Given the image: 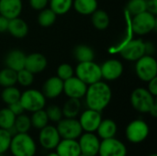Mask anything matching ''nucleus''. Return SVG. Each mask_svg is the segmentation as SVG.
<instances>
[{
    "label": "nucleus",
    "instance_id": "1",
    "mask_svg": "<svg viewBox=\"0 0 157 156\" xmlns=\"http://www.w3.org/2000/svg\"><path fill=\"white\" fill-rule=\"evenodd\" d=\"M85 97L88 108L101 112L109 106L112 97V92L108 84L98 81L89 85Z\"/></svg>",
    "mask_w": 157,
    "mask_h": 156
},
{
    "label": "nucleus",
    "instance_id": "2",
    "mask_svg": "<svg viewBox=\"0 0 157 156\" xmlns=\"http://www.w3.org/2000/svg\"><path fill=\"white\" fill-rule=\"evenodd\" d=\"M9 150L13 156H34L37 152V145L28 132L16 133L11 138Z\"/></svg>",
    "mask_w": 157,
    "mask_h": 156
},
{
    "label": "nucleus",
    "instance_id": "3",
    "mask_svg": "<svg viewBox=\"0 0 157 156\" xmlns=\"http://www.w3.org/2000/svg\"><path fill=\"white\" fill-rule=\"evenodd\" d=\"M154 97L147 89L138 87L131 95V104L132 108L140 113H148L152 106L156 102Z\"/></svg>",
    "mask_w": 157,
    "mask_h": 156
},
{
    "label": "nucleus",
    "instance_id": "4",
    "mask_svg": "<svg viewBox=\"0 0 157 156\" xmlns=\"http://www.w3.org/2000/svg\"><path fill=\"white\" fill-rule=\"evenodd\" d=\"M76 77L83 81L86 85H92L101 80L100 66L93 61L79 63L76 70Z\"/></svg>",
    "mask_w": 157,
    "mask_h": 156
},
{
    "label": "nucleus",
    "instance_id": "5",
    "mask_svg": "<svg viewBox=\"0 0 157 156\" xmlns=\"http://www.w3.org/2000/svg\"><path fill=\"white\" fill-rule=\"evenodd\" d=\"M156 24L155 15L148 11H144L133 16L132 20V29L135 34L142 36L152 32L156 28Z\"/></svg>",
    "mask_w": 157,
    "mask_h": 156
},
{
    "label": "nucleus",
    "instance_id": "6",
    "mask_svg": "<svg viewBox=\"0 0 157 156\" xmlns=\"http://www.w3.org/2000/svg\"><path fill=\"white\" fill-rule=\"evenodd\" d=\"M150 129L148 124L143 120H134L131 121L125 130L126 139L134 144L144 142L149 136Z\"/></svg>",
    "mask_w": 157,
    "mask_h": 156
},
{
    "label": "nucleus",
    "instance_id": "7",
    "mask_svg": "<svg viewBox=\"0 0 157 156\" xmlns=\"http://www.w3.org/2000/svg\"><path fill=\"white\" fill-rule=\"evenodd\" d=\"M19 102L21 103L24 110L34 112L40 109H43L46 104V97L36 89H28L20 96Z\"/></svg>",
    "mask_w": 157,
    "mask_h": 156
},
{
    "label": "nucleus",
    "instance_id": "8",
    "mask_svg": "<svg viewBox=\"0 0 157 156\" xmlns=\"http://www.w3.org/2000/svg\"><path fill=\"white\" fill-rule=\"evenodd\" d=\"M137 76L144 82H149L157 75V62L152 55H144L136 61Z\"/></svg>",
    "mask_w": 157,
    "mask_h": 156
},
{
    "label": "nucleus",
    "instance_id": "9",
    "mask_svg": "<svg viewBox=\"0 0 157 156\" xmlns=\"http://www.w3.org/2000/svg\"><path fill=\"white\" fill-rule=\"evenodd\" d=\"M57 123L56 128L62 139L77 140L83 133L79 120L75 118H64Z\"/></svg>",
    "mask_w": 157,
    "mask_h": 156
},
{
    "label": "nucleus",
    "instance_id": "10",
    "mask_svg": "<svg viewBox=\"0 0 157 156\" xmlns=\"http://www.w3.org/2000/svg\"><path fill=\"white\" fill-rule=\"evenodd\" d=\"M127 154L126 145L115 137L100 141L99 156H127Z\"/></svg>",
    "mask_w": 157,
    "mask_h": 156
},
{
    "label": "nucleus",
    "instance_id": "11",
    "mask_svg": "<svg viewBox=\"0 0 157 156\" xmlns=\"http://www.w3.org/2000/svg\"><path fill=\"white\" fill-rule=\"evenodd\" d=\"M81 154L85 156H97L98 154L100 140L94 132H85L78 138Z\"/></svg>",
    "mask_w": 157,
    "mask_h": 156
},
{
    "label": "nucleus",
    "instance_id": "12",
    "mask_svg": "<svg viewBox=\"0 0 157 156\" xmlns=\"http://www.w3.org/2000/svg\"><path fill=\"white\" fill-rule=\"evenodd\" d=\"M120 53L123 59L130 62H136L145 55V42L140 39L132 40L121 49Z\"/></svg>",
    "mask_w": 157,
    "mask_h": 156
},
{
    "label": "nucleus",
    "instance_id": "13",
    "mask_svg": "<svg viewBox=\"0 0 157 156\" xmlns=\"http://www.w3.org/2000/svg\"><path fill=\"white\" fill-rule=\"evenodd\" d=\"M61 136L56 127L52 125H46L44 128L40 130L39 143L45 150H54L61 141Z\"/></svg>",
    "mask_w": 157,
    "mask_h": 156
},
{
    "label": "nucleus",
    "instance_id": "14",
    "mask_svg": "<svg viewBox=\"0 0 157 156\" xmlns=\"http://www.w3.org/2000/svg\"><path fill=\"white\" fill-rule=\"evenodd\" d=\"M87 89V85L81 81L76 76H72L63 81V90L64 94L69 98L81 99L85 97Z\"/></svg>",
    "mask_w": 157,
    "mask_h": 156
},
{
    "label": "nucleus",
    "instance_id": "15",
    "mask_svg": "<svg viewBox=\"0 0 157 156\" xmlns=\"http://www.w3.org/2000/svg\"><path fill=\"white\" fill-rule=\"evenodd\" d=\"M78 120L83 131L95 132L102 120V117L99 111L87 108L81 114Z\"/></svg>",
    "mask_w": 157,
    "mask_h": 156
},
{
    "label": "nucleus",
    "instance_id": "16",
    "mask_svg": "<svg viewBox=\"0 0 157 156\" xmlns=\"http://www.w3.org/2000/svg\"><path fill=\"white\" fill-rule=\"evenodd\" d=\"M100 71L102 78L109 81H112L121 76L123 73V65L121 61L116 59H110L106 61L100 66Z\"/></svg>",
    "mask_w": 157,
    "mask_h": 156
},
{
    "label": "nucleus",
    "instance_id": "17",
    "mask_svg": "<svg viewBox=\"0 0 157 156\" xmlns=\"http://www.w3.org/2000/svg\"><path fill=\"white\" fill-rule=\"evenodd\" d=\"M63 90V81L58 76L47 79L42 86V94L46 98L53 99L58 97Z\"/></svg>",
    "mask_w": 157,
    "mask_h": 156
},
{
    "label": "nucleus",
    "instance_id": "18",
    "mask_svg": "<svg viewBox=\"0 0 157 156\" xmlns=\"http://www.w3.org/2000/svg\"><path fill=\"white\" fill-rule=\"evenodd\" d=\"M46 57L39 52H33L26 56L25 69L31 72L33 74L42 72L47 67Z\"/></svg>",
    "mask_w": 157,
    "mask_h": 156
},
{
    "label": "nucleus",
    "instance_id": "19",
    "mask_svg": "<svg viewBox=\"0 0 157 156\" xmlns=\"http://www.w3.org/2000/svg\"><path fill=\"white\" fill-rule=\"evenodd\" d=\"M21 11V0H0V15L7 19L19 17Z\"/></svg>",
    "mask_w": 157,
    "mask_h": 156
},
{
    "label": "nucleus",
    "instance_id": "20",
    "mask_svg": "<svg viewBox=\"0 0 157 156\" xmlns=\"http://www.w3.org/2000/svg\"><path fill=\"white\" fill-rule=\"evenodd\" d=\"M59 156H79L81 154L77 140L61 139L55 148Z\"/></svg>",
    "mask_w": 157,
    "mask_h": 156
},
{
    "label": "nucleus",
    "instance_id": "21",
    "mask_svg": "<svg viewBox=\"0 0 157 156\" xmlns=\"http://www.w3.org/2000/svg\"><path fill=\"white\" fill-rule=\"evenodd\" d=\"M26 56L27 55L20 50H12L6 54L5 64L7 68L18 72L25 68Z\"/></svg>",
    "mask_w": 157,
    "mask_h": 156
},
{
    "label": "nucleus",
    "instance_id": "22",
    "mask_svg": "<svg viewBox=\"0 0 157 156\" xmlns=\"http://www.w3.org/2000/svg\"><path fill=\"white\" fill-rule=\"evenodd\" d=\"M7 31L15 38L22 39L27 36L29 32V26L25 20L20 17H14L9 19Z\"/></svg>",
    "mask_w": 157,
    "mask_h": 156
},
{
    "label": "nucleus",
    "instance_id": "23",
    "mask_svg": "<svg viewBox=\"0 0 157 156\" xmlns=\"http://www.w3.org/2000/svg\"><path fill=\"white\" fill-rule=\"evenodd\" d=\"M117 131H118V127L116 122L113 120L106 119L101 120L96 131L99 139L105 140V139L115 137L117 134Z\"/></svg>",
    "mask_w": 157,
    "mask_h": 156
},
{
    "label": "nucleus",
    "instance_id": "24",
    "mask_svg": "<svg viewBox=\"0 0 157 156\" xmlns=\"http://www.w3.org/2000/svg\"><path fill=\"white\" fill-rule=\"evenodd\" d=\"M73 6L81 15H91L98 9V0H74Z\"/></svg>",
    "mask_w": 157,
    "mask_h": 156
},
{
    "label": "nucleus",
    "instance_id": "25",
    "mask_svg": "<svg viewBox=\"0 0 157 156\" xmlns=\"http://www.w3.org/2000/svg\"><path fill=\"white\" fill-rule=\"evenodd\" d=\"M91 21L93 26L98 30L106 29L109 25V14L101 9H97L91 14Z\"/></svg>",
    "mask_w": 157,
    "mask_h": 156
},
{
    "label": "nucleus",
    "instance_id": "26",
    "mask_svg": "<svg viewBox=\"0 0 157 156\" xmlns=\"http://www.w3.org/2000/svg\"><path fill=\"white\" fill-rule=\"evenodd\" d=\"M81 110V102L77 98H69L63 105L62 111L64 118H76Z\"/></svg>",
    "mask_w": 157,
    "mask_h": 156
},
{
    "label": "nucleus",
    "instance_id": "27",
    "mask_svg": "<svg viewBox=\"0 0 157 156\" xmlns=\"http://www.w3.org/2000/svg\"><path fill=\"white\" fill-rule=\"evenodd\" d=\"M74 56L79 62H90L93 61L95 58L94 51L87 45H78L74 50Z\"/></svg>",
    "mask_w": 157,
    "mask_h": 156
},
{
    "label": "nucleus",
    "instance_id": "28",
    "mask_svg": "<svg viewBox=\"0 0 157 156\" xmlns=\"http://www.w3.org/2000/svg\"><path fill=\"white\" fill-rule=\"evenodd\" d=\"M17 73L10 68H4L0 71V86L2 87L13 86L17 84Z\"/></svg>",
    "mask_w": 157,
    "mask_h": 156
},
{
    "label": "nucleus",
    "instance_id": "29",
    "mask_svg": "<svg viewBox=\"0 0 157 156\" xmlns=\"http://www.w3.org/2000/svg\"><path fill=\"white\" fill-rule=\"evenodd\" d=\"M57 15L51 8H43L40 11L38 16V23L43 27L48 28L54 24Z\"/></svg>",
    "mask_w": 157,
    "mask_h": 156
},
{
    "label": "nucleus",
    "instance_id": "30",
    "mask_svg": "<svg viewBox=\"0 0 157 156\" xmlns=\"http://www.w3.org/2000/svg\"><path fill=\"white\" fill-rule=\"evenodd\" d=\"M20 96H21L20 91L14 86L4 87L1 93V98L6 105H10V104L19 101Z\"/></svg>",
    "mask_w": 157,
    "mask_h": 156
},
{
    "label": "nucleus",
    "instance_id": "31",
    "mask_svg": "<svg viewBox=\"0 0 157 156\" xmlns=\"http://www.w3.org/2000/svg\"><path fill=\"white\" fill-rule=\"evenodd\" d=\"M30 122L31 127H34L37 130L44 128L49 123V119L46 111L44 109H40L32 112V115L30 117Z\"/></svg>",
    "mask_w": 157,
    "mask_h": 156
},
{
    "label": "nucleus",
    "instance_id": "32",
    "mask_svg": "<svg viewBox=\"0 0 157 156\" xmlns=\"http://www.w3.org/2000/svg\"><path fill=\"white\" fill-rule=\"evenodd\" d=\"M16 133H26L29 132V131L31 128V122L30 118L24 113L16 116V120L13 126Z\"/></svg>",
    "mask_w": 157,
    "mask_h": 156
},
{
    "label": "nucleus",
    "instance_id": "33",
    "mask_svg": "<svg viewBox=\"0 0 157 156\" xmlns=\"http://www.w3.org/2000/svg\"><path fill=\"white\" fill-rule=\"evenodd\" d=\"M16 120V115L8 108H5L0 109V128L9 131L13 128Z\"/></svg>",
    "mask_w": 157,
    "mask_h": 156
},
{
    "label": "nucleus",
    "instance_id": "34",
    "mask_svg": "<svg viewBox=\"0 0 157 156\" xmlns=\"http://www.w3.org/2000/svg\"><path fill=\"white\" fill-rule=\"evenodd\" d=\"M74 0H49L50 8L56 15L66 14L73 6Z\"/></svg>",
    "mask_w": 157,
    "mask_h": 156
},
{
    "label": "nucleus",
    "instance_id": "35",
    "mask_svg": "<svg viewBox=\"0 0 157 156\" xmlns=\"http://www.w3.org/2000/svg\"><path fill=\"white\" fill-rule=\"evenodd\" d=\"M34 81V74L27 69H22L17 73V83L22 86H29Z\"/></svg>",
    "mask_w": 157,
    "mask_h": 156
},
{
    "label": "nucleus",
    "instance_id": "36",
    "mask_svg": "<svg viewBox=\"0 0 157 156\" xmlns=\"http://www.w3.org/2000/svg\"><path fill=\"white\" fill-rule=\"evenodd\" d=\"M127 10L132 16H136L146 11L144 0H129L127 4Z\"/></svg>",
    "mask_w": 157,
    "mask_h": 156
},
{
    "label": "nucleus",
    "instance_id": "37",
    "mask_svg": "<svg viewBox=\"0 0 157 156\" xmlns=\"http://www.w3.org/2000/svg\"><path fill=\"white\" fill-rule=\"evenodd\" d=\"M12 135L6 130L0 128V154H4L9 150Z\"/></svg>",
    "mask_w": 157,
    "mask_h": 156
},
{
    "label": "nucleus",
    "instance_id": "38",
    "mask_svg": "<svg viewBox=\"0 0 157 156\" xmlns=\"http://www.w3.org/2000/svg\"><path fill=\"white\" fill-rule=\"evenodd\" d=\"M49 119V121H52V122H59L63 118V111L62 108L56 105H52L50 107H48V108L45 110Z\"/></svg>",
    "mask_w": 157,
    "mask_h": 156
},
{
    "label": "nucleus",
    "instance_id": "39",
    "mask_svg": "<svg viewBox=\"0 0 157 156\" xmlns=\"http://www.w3.org/2000/svg\"><path fill=\"white\" fill-rule=\"evenodd\" d=\"M57 76L63 81L74 76V69L68 63H62L57 68Z\"/></svg>",
    "mask_w": 157,
    "mask_h": 156
},
{
    "label": "nucleus",
    "instance_id": "40",
    "mask_svg": "<svg viewBox=\"0 0 157 156\" xmlns=\"http://www.w3.org/2000/svg\"><path fill=\"white\" fill-rule=\"evenodd\" d=\"M49 3V0H29L30 6L38 11H40L41 9L45 8Z\"/></svg>",
    "mask_w": 157,
    "mask_h": 156
},
{
    "label": "nucleus",
    "instance_id": "41",
    "mask_svg": "<svg viewBox=\"0 0 157 156\" xmlns=\"http://www.w3.org/2000/svg\"><path fill=\"white\" fill-rule=\"evenodd\" d=\"M8 108H9L16 116H18V115L24 113V111H25L24 108H23V107H22V105H21V103H20L19 101L8 105Z\"/></svg>",
    "mask_w": 157,
    "mask_h": 156
},
{
    "label": "nucleus",
    "instance_id": "42",
    "mask_svg": "<svg viewBox=\"0 0 157 156\" xmlns=\"http://www.w3.org/2000/svg\"><path fill=\"white\" fill-rule=\"evenodd\" d=\"M146 11L156 15L157 14V0H144Z\"/></svg>",
    "mask_w": 157,
    "mask_h": 156
},
{
    "label": "nucleus",
    "instance_id": "43",
    "mask_svg": "<svg viewBox=\"0 0 157 156\" xmlns=\"http://www.w3.org/2000/svg\"><path fill=\"white\" fill-rule=\"evenodd\" d=\"M148 91L154 96V97H156L157 96V77L153 78L152 80H150L148 82Z\"/></svg>",
    "mask_w": 157,
    "mask_h": 156
},
{
    "label": "nucleus",
    "instance_id": "44",
    "mask_svg": "<svg viewBox=\"0 0 157 156\" xmlns=\"http://www.w3.org/2000/svg\"><path fill=\"white\" fill-rule=\"evenodd\" d=\"M8 21H9V19H7L6 17L0 15V33L7 31Z\"/></svg>",
    "mask_w": 157,
    "mask_h": 156
},
{
    "label": "nucleus",
    "instance_id": "45",
    "mask_svg": "<svg viewBox=\"0 0 157 156\" xmlns=\"http://www.w3.org/2000/svg\"><path fill=\"white\" fill-rule=\"evenodd\" d=\"M155 52V47L153 43L146 42L145 43V54L147 55H152Z\"/></svg>",
    "mask_w": 157,
    "mask_h": 156
},
{
    "label": "nucleus",
    "instance_id": "46",
    "mask_svg": "<svg viewBox=\"0 0 157 156\" xmlns=\"http://www.w3.org/2000/svg\"><path fill=\"white\" fill-rule=\"evenodd\" d=\"M153 118H156L157 117V103L155 102L153 106H152V108H150V110H149V112H148Z\"/></svg>",
    "mask_w": 157,
    "mask_h": 156
},
{
    "label": "nucleus",
    "instance_id": "47",
    "mask_svg": "<svg viewBox=\"0 0 157 156\" xmlns=\"http://www.w3.org/2000/svg\"><path fill=\"white\" fill-rule=\"evenodd\" d=\"M46 156H59V155H58V154H57L56 152H55V153H54V152H52V153H49V154H48Z\"/></svg>",
    "mask_w": 157,
    "mask_h": 156
},
{
    "label": "nucleus",
    "instance_id": "48",
    "mask_svg": "<svg viewBox=\"0 0 157 156\" xmlns=\"http://www.w3.org/2000/svg\"><path fill=\"white\" fill-rule=\"evenodd\" d=\"M148 156H157V154H150V155Z\"/></svg>",
    "mask_w": 157,
    "mask_h": 156
},
{
    "label": "nucleus",
    "instance_id": "49",
    "mask_svg": "<svg viewBox=\"0 0 157 156\" xmlns=\"http://www.w3.org/2000/svg\"><path fill=\"white\" fill-rule=\"evenodd\" d=\"M0 156H4V154H0Z\"/></svg>",
    "mask_w": 157,
    "mask_h": 156
}]
</instances>
